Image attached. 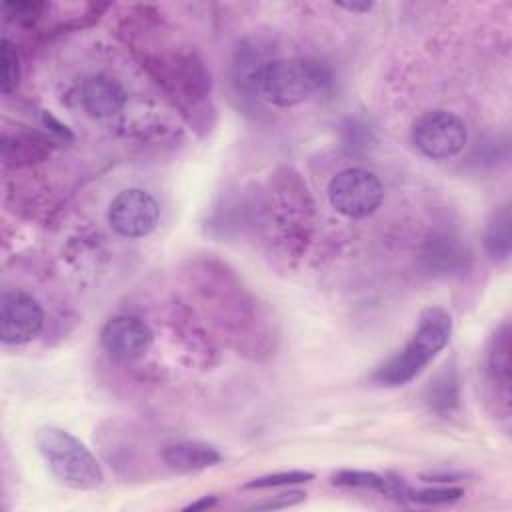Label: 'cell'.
<instances>
[{
	"instance_id": "obj_24",
	"label": "cell",
	"mask_w": 512,
	"mask_h": 512,
	"mask_svg": "<svg viewBox=\"0 0 512 512\" xmlns=\"http://www.w3.org/2000/svg\"><path fill=\"white\" fill-rule=\"evenodd\" d=\"M44 4L38 2H6L4 4V16L6 20H18V22H34L40 12H42Z\"/></svg>"
},
{
	"instance_id": "obj_18",
	"label": "cell",
	"mask_w": 512,
	"mask_h": 512,
	"mask_svg": "<svg viewBox=\"0 0 512 512\" xmlns=\"http://www.w3.org/2000/svg\"><path fill=\"white\" fill-rule=\"evenodd\" d=\"M332 484L344 486V488H362L370 492H378L386 498L396 500H408L410 488L406 482L398 476H382L368 470H338L332 474Z\"/></svg>"
},
{
	"instance_id": "obj_11",
	"label": "cell",
	"mask_w": 512,
	"mask_h": 512,
	"mask_svg": "<svg viewBox=\"0 0 512 512\" xmlns=\"http://www.w3.org/2000/svg\"><path fill=\"white\" fill-rule=\"evenodd\" d=\"M44 328V312L38 300L20 290L6 288L0 298V334L4 344H28Z\"/></svg>"
},
{
	"instance_id": "obj_14",
	"label": "cell",
	"mask_w": 512,
	"mask_h": 512,
	"mask_svg": "<svg viewBox=\"0 0 512 512\" xmlns=\"http://www.w3.org/2000/svg\"><path fill=\"white\" fill-rule=\"evenodd\" d=\"M80 104L88 116L104 120L126 108L128 94L118 80L106 74H94L80 86Z\"/></svg>"
},
{
	"instance_id": "obj_17",
	"label": "cell",
	"mask_w": 512,
	"mask_h": 512,
	"mask_svg": "<svg viewBox=\"0 0 512 512\" xmlns=\"http://www.w3.org/2000/svg\"><path fill=\"white\" fill-rule=\"evenodd\" d=\"M486 372L496 388V394H502L504 404L510 398V324L504 322L488 340L486 348Z\"/></svg>"
},
{
	"instance_id": "obj_3",
	"label": "cell",
	"mask_w": 512,
	"mask_h": 512,
	"mask_svg": "<svg viewBox=\"0 0 512 512\" xmlns=\"http://www.w3.org/2000/svg\"><path fill=\"white\" fill-rule=\"evenodd\" d=\"M452 316L440 306H428L418 316V326L410 340L388 360H384L370 376L378 386H404L412 382L436 356L452 336Z\"/></svg>"
},
{
	"instance_id": "obj_26",
	"label": "cell",
	"mask_w": 512,
	"mask_h": 512,
	"mask_svg": "<svg viewBox=\"0 0 512 512\" xmlns=\"http://www.w3.org/2000/svg\"><path fill=\"white\" fill-rule=\"evenodd\" d=\"M42 122H44V126L50 130V134H54L58 140H64V142L74 140L70 128H68L66 124H62V122H60L54 114H50L48 110L42 112Z\"/></svg>"
},
{
	"instance_id": "obj_10",
	"label": "cell",
	"mask_w": 512,
	"mask_h": 512,
	"mask_svg": "<svg viewBox=\"0 0 512 512\" xmlns=\"http://www.w3.org/2000/svg\"><path fill=\"white\" fill-rule=\"evenodd\" d=\"M160 220V206L154 196L142 188L118 192L108 206L110 228L124 238L148 236Z\"/></svg>"
},
{
	"instance_id": "obj_13",
	"label": "cell",
	"mask_w": 512,
	"mask_h": 512,
	"mask_svg": "<svg viewBox=\"0 0 512 512\" xmlns=\"http://www.w3.org/2000/svg\"><path fill=\"white\" fill-rule=\"evenodd\" d=\"M274 60L270 46L258 38H248L238 44L232 60L230 80L238 98L248 102H260V84L266 66Z\"/></svg>"
},
{
	"instance_id": "obj_25",
	"label": "cell",
	"mask_w": 512,
	"mask_h": 512,
	"mask_svg": "<svg viewBox=\"0 0 512 512\" xmlns=\"http://www.w3.org/2000/svg\"><path fill=\"white\" fill-rule=\"evenodd\" d=\"M306 498L304 492L300 490H288V492H282L278 496H274L272 500L268 502H260V504H254L250 506L252 510H278V508H288V506H294L298 502H302Z\"/></svg>"
},
{
	"instance_id": "obj_4",
	"label": "cell",
	"mask_w": 512,
	"mask_h": 512,
	"mask_svg": "<svg viewBox=\"0 0 512 512\" xmlns=\"http://www.w3.org/2000/svg\"><path fill=\"white\" fill-rule=\"evenodd\" d=\"M270 228L284 250L300 254L306 248L312 232L314 202L306 182L294 168H280L272 176V190L268 198Z\"/></svg>"
},
{
	"instance_id": "obj_6",
	"label": "cell",
	"mask_w": 512,
	"mask_h": 512,
	"mask_svg": "<svg viewBox=\"0 0 512 512\" xmlns=\"http://www.w3.org/2000/svg\"><path fill=\"white\" fill-rule=\"evenodd\" d=\"M330 80V68L316 58H274L264 70L260 96L268 104L290 108L322 92Z\"/></svg>"
},
{
	"instance_id": "obj_23",
	"label": "cell",
	"mask_w": 512,
	"mask_h": 512,
	"mask_svg": "<svg viewBox=\"0 0 512 512\" xmlns=\"http://www.w3.org/2000/svg\"><path fill=\"white\" fill-rule=\"evenodd\" d=\"M464 496L462 488H454V486H434V488H424V490H410L408 492V500L418 502V504H450L456 502Z\"/></svg>"
},
{
	"instance_id": "obj_21",
	"label": "cell",
	"mask_w": 512,
	"mask_h": 512,
	"mask_svg": "<svg viewBox=\"0 0 512 512\" xmlns=\"http://www.w3.org/2000/svg\"><path fill=\"white\" fill-rule=\"evenodd\" d=\"M18 82H20V60H18L16 46L8 38H2V42H0V90H2V94L14 92Z\"/></svg>"
},
{
	"instance_id": "obj_22",
	"label": "cell",
	"mask_w": 512,
	"mask_h": 512,
	"mask_svg": "<svg viewBox=\"0 0 512 512\" xmlns=\"http://www.w3.org/2000/svg\"><path fill=\"white\" fill-rule=\"evenodd\" d=\"M314 478L312 472L308 470H286V472H274V474H266V476H258L250 482L244 484V488H278V486H292V484H304L310 482Z\"/></svg>"
},
{
	"instance_id": "obj_19",
	"label": "cell",
	"mask_w": 512,
	"mask_h": 512,
	"mask_svg": "<svg viewBox=\"0 0 512 512\" xmlns=\"http://www.w3.org/2000/svg\"><path fill=\"white\" fill-rule=\"evenodd\" d=\"M484 248L490 258L498 262H506L512 250V234H510V206L504 204L488 220L484 232Z\"/></svg>"
},
{
	"instance_id": "obj_28",
	"label": "cell",
	"mask_w": 512,
	"mask_h": 512,
	"mask_svg": "<svg viewBox=\"0 0 512 512\" xmlns=\"http://www.w3.org/2000/svg\"><path fill=\"white\" fill-rule=\"evenodd\" d=\"M338 8H342V10H348V12H358V14H364V12H368V10H372V2H338L336 4Z\"/></svg>"
},
{
	"instance_id": "obj_2",
	"label": "cell",
	"mask_w": 512,
	"mask_h": 512,
	"mask_svg": "<svg viewBox=\"0 0 512 512\" xmlns=\"http://www.w3.org/2000/svg\"><path fill=\"white\" fill-rule=\"evenodd\" d=\"M166 32L158 14L140 6L126 18L120 36L178 108L188 112L210 96V72L192 48L172 42Z\"/></svg>"
},
{
	"instance_id": "obj_9",
	"label": "cell",
	"mask_w": 512,
	"mask_h": 512,
	"mask_svg": "<svg viewBox=\"0 0 512 512\" xmlns=\"http://www.w3.org/2000/svg\"><path fill=\"white\" fill-rule=\"evenodd\" d=\"M170 328L176 346L182 350V358L188 366L208 370L218 362V346L208 332V326L186 302L172 304Z\"/></svg>"
},
{
	"instance_id": "obj_16",
	"label": "cell",
	"mask_w": 512,
	"mask_h": 512,
	"mask_svg": "<svg viewBox=\"0 0 512 512\" xmlns=\"http://www.w3.org/2000/svg\"><path fill=\"white\" fill-rule=\"evenodd\" d=\"M52 152V140L40 132L28 128H16L14 134L2 136V160L8 166L22 168L42 162Z\"/></svg>"
},
{
	"instance_id": "obj_5",
	"label": "cell",
	"mask_w": 512,
	"mask_h": 512,
	"mask_svg": "<svg viewBox=\"0 0 512 512\" xmlns=\"http://www.w3.org/2000/svg\"><path fill=\"white\" fill-rule=\"evenodd\" d=\"M34 440L46 466L64 486L94 490L104 482L100 462L74 434L56 426H42Z\"/></svg>"
},
{
	"instance_id": "obj_1",
	"label": "cell",
	"mask_w": 512,
	"mask_h": 512,
	"mask_svg": "<svg viewBox=\"0 0 512 512\" xmlns=\"http://www.w3.org/2000/svg\"><path fill=\"white\" fill-rule=\"evenodd\" d=\"M184 280L196 302L192 308L222 342L250 358L272 354L276 324L264 302L226 262L210 254L194 258L184 268Z\"/></svg>"
},
{
	"instance_id": "obj_27",
	"label": "cell",
	"mask_w": 512,
	"mask_h": 512,
	"mask_svg": "<svg viewBox=\"0 0 512 512\" xmlns=\"http://www.w3.org/2000/svg\"><path fill=\"white\" fill-rule=\"evenodd\" d=\"M216 502H218V498L210 494V496H202V498H198V500H194V502L186 504V508H184V510H206V508L216 506Z\"/></svg>"
},
{
	"instance_id": "obj_15",
	"label": "cell",
	"mask_w": 512,
	"mask_h": 512,
	"mask_svg": "<svg viewBox=\"0 0 512 512\" xmlns=\"http://www.w3.org/2000/svg\"><path fill=\"white\" fill-rule=\"evenodd\" d=\"M160 458L176 474H194L216 466L222 460V452L202 440H180L164 446Z\"/></svg>"
},
{
	"instance_id": "obj_7",
	"label": "cell",
	"mask_w": 512,
	"mask_h": 512,
	"mask_svg": "<svg viewBox=\"0 0 512 512\" xmlns=\"http://www.w3.org/2000/svg\"><path fill=\"white\" fill-rule=\"evenodd\" d=\"M382 200L384 186L372 170L346 168L328 182V202L346 218H366L380 208Z\"/></svg>"
},
{
	"instance_id": "obj_20",
	"label": "cell",
	"mask_w": 512,
	"mask_h": 512,
	"mask_svg": "<svg viewBox=\"0 0 512 512\" xmlns=\"http://www.w3.org/2000/svg\"><path fill=\"white\" fill-rule=\"evenodd\" d=\"M426 400L430 408L440 414H448L458 406V376L452 364H446L444 370L432 380Z\"/></svg>"
},
{
	"instance_id": "obj_12",
	"label": "cell",
	"mask_w": 512,
	"mask_h": 512,
	"mask_svg": "<svg viewBox=\"0 0 512 512\" xmlns=\"http://www.w3.org/2000/svg\"><path fill=\"white\" fill-rule=\"evenodd\" d=\"M154 334L138 316L118 314L106 320L100 330V346L116 364H132L140 360L152 346Z\"/></svg>"
},
{
	"instance_id": "obj_8",
	"label": "cell",
	"mask_w": 512,
	"mask_h": 512,
	"mask_svg": "<svg viewBox=\"0 0 512 512\" xmlns=\"http://www.w3.org/2000/svg\"><path fill=\"white\" fill-rule=\"evenodd\" d=\"M412 144L432 160L458 156L468 142L466 122L448 110H430L412 124Z\"/></svg>"
}]
</instances>
